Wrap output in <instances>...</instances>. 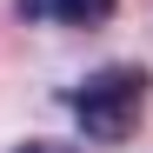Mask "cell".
Wrapping results in <instances>:
<instances>
[{
    "label": "cell",
    "mask_w": 153,
    "mask_h": 153,
    "mask_svg": "<svg viewBox=\"0 0 153 153\" xmlns=\"http://www.w3.org/2000/svg\"><path fill=\"white\" fill-rule=\"evenodd\" d=\"M146 87L153 73L146 67H100L87 73L80 87H73V120H80V133H93L100 146H120L140 133V113H146Z\"/></svg>",
    "instance_id": "1"
},
{
    "label": "cell",
    "mask_w": 153,
    "mask_h": 153,
    "mask_svg": "<svg viewBox=\"0 0 153 153\" xmlns=\"http://www.w3.org/2000/svg\"><path fill=\"white\" fill-rule=\"evenodd\" d=\"M120 0H20V13H47L60 27H100Z\"/></svg>",
    "instance_id": "2"
},
{
    "label": "cell",
    "mask_w": 153,
    "mask_h": 153,
    "mask_svg": "<svg viewBox=\"0 0 153 153\" xmlns=\"http://www.w3.org/2000/svg\"><path fill=\"white\" fill-rule=\"evenodd\" d=\"M13 153H73V146H53V140H27V146H13Z\"/></svg>",
    "instance_id": "3"
}]
</instances>
